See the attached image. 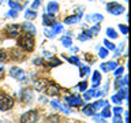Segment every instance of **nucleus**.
I'll use <instances>...</instances> for the list:
<instances>
[{
	"label": "nucleus",
	"instance_id": "nucleus-1",
	"mask_svg": "<svg viewBox=\"0 0 131 123\" xmlns=\"http://www.w3.org/2000/svg\"><path fill=\"white\" fill-rule=\"evenodd\" d=\"M18 45L27 52L33 51V49H34V37H33V34L25 32V34L18 40Z\"/></svg>",
	"mask_w": 131,
	"mask_h": 123
},
{
	"label": "nucleus",
	"instance_id": "nucleus-2",
	"mask_svg": "<svg viewBox=\"0 0 131 123\" xmlns=\"http://www.w3.org/2000/svg\"><path fill=\"white\" fill-rule=\"evenodd\" d=\"M14 105V98L0 92V111H8Z\"/></svg>",
	"mask_w": 131,
	"mask_h": 123
},
{
	"label": "nucleus",
	"instance_id": "nucleus-3",
	"mask_svg": "<svg viewBox=\"0 0 131 123\" xmlns=\"http://www.w3.org/2000/svg\"><path fill=\"white\" fill-rule=\"evenodd\" d=\"M37 120H38V114L34 109L27 111L20 116V123H36Z\"/></svg>",
	"mask_w": 131,
	"mask_h": 123
},
{
	"label": "nucleus",
	"instance_id": "nucleus-4",
	"mask_svg": "<svg viewBox=\"0 0 131 123\" xmlns=\"http://www.w3.org/2000/svg\"><path fill=\"white\" fill-rule=\"evenodd\" d=\"M106 10H108V12L112 14V15H120L126 11L124 7L120 6V4L116 3V2H111V3L106 4Z\"/></svg>",
	"mask_w": 131,
	"mask_h": 123
},
{
	"label": "nucleus",
	"instance_id": "nucleus-5",
	"mask_svg": "<svg viewBox=\"0 0 131 123\" xmlns=\"http://www.w3.org/2000/svg\"><path fill=\"white\" fill-rule=\"evenodd\" d=\"M7 32H8V36L10 37H18L22 33V26L16 25V23H12L7 27Z\"/></svg>",
	"mask_w": 131,
	"mask_h": 123
},
{
	"label": "nucleus",
	"instance_id": "nucleus-6",
	"mask_svg": "<svg viewBox=\"0 0 131 123\" xmlns=\"http://www.w3.org/2000/svg\"><path fill=\"white\" fill-rule=\"evenodd\" d=\"M64 102H67L71 107H79V105H82V98L78 96H66Z\"/></svg>",
	"mask_w": 131,
	"mask_h": 123
},
{
	"label": "nucleus",
	"instance_id": "nucleus-7",
	"mask_svg": "<svg viewBox=\"0 0 131 123\" xmlns=\"http://www.w3.org/2000/svg\"><path fill=\"white\" fill-rule=\"evenodd\" d=\"M20 97H22V100L25 102H30L33 98H34V92H33V89H30V88H25L22 90V93H20Z\"/></svg>",
	"mask_w": 131,
	"mask_h": 123
},
{
	"label": "nucleus",
	"instance_id": "nucleus-8",
	"mask_svg": "<svg viewBox=\"0 0 131 123\" xmlns=\"http://www.w3.org/2000/svg\"><path fill=\"white\" fill-rule=\"evenodd\" d=\"M10 75L11 77H14L15 79H18V81H22L25 79V71H22V68H19V67H12L10 70Z\"/></svg>",
	"mask_w": 131,
	"mask_h": 123
},
{
	"label": "nucleus",
	"instance_id": "nucleus-9",
	"mask_svg": "<svg viewBox=\"0 0 131 123\" xmlns=\"http://www.w3.org/2000/svg\"><path fill=\"white\" fill-rule=\"evenodd\" d=\"M55 23H56L55 15L44 14V16H42V25H45V26H52V25H55Z\"/></svg>",
	"mask_w": 131,
	"mask_h": 123
},
{
	"label": "nucleus",
	"instance_id": "nucleus-10",
	"mask_svg": "<svg viewBox=\"0 0 131 123\" xmlns=\"http://www.w3.org/2000/svg\"><path fill=\"white\" fill-rule=\"evenodd\" d=\"M47 14H51V15H55L57 11H59V4L56 2H49L48 6H47Z\"/></svg>",
	"mask_w": 131,
	"mask_h": 123
},
{
	"label": "nucleus",
	"instance_id": "nucleus-11",
	"mask_svg": "<svg viewBox=\"0 0 131 123\" xmlns=\"http://www.w3.org/2000/svg\"><path fill=\"white\" fill-rule=\"evenodd\" d=\"M117 66H119V64L116 63V61H109V63H102L100 67H101L102 71H113V70L116 68Z\"/></svg>",
	"mask_w": 131,
	"mask_h": 123
},
{
	"label": "nucleus",
	"instance_id": "nucleus-12",
	"mask_svg": "<svg viewBox=\"0 0 131 123\" xmlns=\"http://www.w3.org/2000/svg\"><path fill=\"white\" fill-rule=\"evenodd\" d=\"M22 30H25L26 33H30V34L34 36V33L37 32V29L34 27V25L30 23V22H23V25H22Z\"/></svg>",
	"mask_w": 131,
	"mask_h": 123
},
{
	"label": "nucleus",
	"instance_id": "nucleus-13",
	"mask_svg": "<svg viewBox=\"0 0 131 123\" xmlns=\"http://www.w3.org/2000/svg\"><path fill=\"white\" fill-rule=\"evenodd\" d=\"M59 92H60V89L57 88L56 85H49L47 88V94L48 96H57Z\"/></svg>",
	"mask_w": 131,
	"mask_h": 123
},
{
	"label": "nucleus",
	"instance_id": "nucleus-14",
	"mask_svg": "<svg viewBox=\"0 0 131 123\" xmlns=\"http://www.w3.org/2000/svg\"><path fill=\"white\" fill-rule=\"evenodd\" d=\"M92 81H93V84H94L92 89H97V86L100 85V82H101V74L98 73V71H94V73H93Z\"/></svg>",
	"mask_w": 131,
	"mask_h": 123
},
{
	"label": "nucleus",
	"instance_id": "nucleus-15",
	"mask_svg": "<svg viewBox=\"0 0 131 123\" xmlns=\"http://www.w3.org/2000/svg\"><path fill=\"white\" fill-rule=\"evenodd\" d=\"M111 109H112V108L109 107V104H106L105 107H102V111H101V114H100V115H101L102 118L108 119V118L112 116V111H111Z\"/></svg>",
	"mask_w": 131,
	"mask_h": 123
},
{
	"label": "nucleus",
	"instance_id": "nucleus-16",
	"mask_svg": "<svg viewBox=\"0 0 131 123\" xmlns=\"http://www.w3.org/2000/svg\"><path fill=\"white\" fill-rule=\"evenodd\" d=\"M83 114H85V115H88V116H93V115L96 114V109H94L93 104L85 105V107H83Z\"/></svg>",
	"mask_w": 131,
	"mask_h": 123
},
{
	"label": "nucleus",
	"instance_id": "nucleus-17",
	"mask_svg": "<svg viewBox=\"0 0 131 123\" xmlns=\"http://www.w3.org/2000/svg\"><path fill=\"white\" fill-rule=\"evenodd\" d=\"M51 105H52V107H55V108H57V109H60V111H63V112H66V114H70V109H68V108H66V107H63V105H60V102H59V101H56V100L51 101Z\"/></svg>",
	"mask_w": 131,
	"mask_h": 123
},
{
	"label": "nucleus",
	"instance_id": "nucleus-18",
	"mask_svg": "<svg viewBox=\"0 0 131 123\" xmlns=\"http://www.w3.org/2000/svg\"><path fill=\"white\" fill-rule=\"evenodd\" d=\"M127 82H128V78H127L126 75L120 79V77H117V79H116V88H123V86H127Z\"/></svg>",
	"mask_w": 131,
	"mask_h": 123
},
{
	"label": "nucleus",
	"instance_id": "nucleus-19",
	"mask_svg": "<svg viewBox=\"0 0 131 123\" xmlns=\"http://www.w3.org/2000/svg\"><path fill=\"white\" fill-rule=\"evenodd\" d=\"M78 20H79V16L78 15H71V16H67V18L64 19V23L66 25H72V23H77Z\"/></svg>",
	"mask_w": 131,
	"mask_h": 123
},
{
	"label": "nucleus",
	"instance_id": "nucleus-20",
	"mask_svg": "<svg viewBox=\"0 0 131 123\" xmlns=\"http://www.w3.org/2000/svg\"><path fill=\"white\" fill-rule=\"evenodd\" d=\"M11 57L15 59V60H20V59H23V55H22V52H20L19 49H12L11 51Z\"/></svg>",
	"mask_w": 131,
	"mask_h": 123
},
{
	"label": "nucleus",
	"instance_id": "nucleus-21",
	"mask_svg": "<svg viewBox=\"0 0 131 123\" xmlns=\"http://www.w3.org/2000/svg\"><path fill=\"white\" fill-rule=\"evenodd\" d=\"M117 96L122 98V100H127L128 94H127V86H123V88H119V93Z\"/></svg>",
	"mask_w": 131,
	"mask_h": 123
},
{
	"label": "nucleus",
	"instance_id": "nucleus-22",
	"mask_svg": "<svg viewBox=\"0 0 131 123\" xmlns=\"http://www.w3.org/2000/svg\"><path fill=\"white\" fill-rule=\"evenodd\" d=\"M61 44H63L66 48H70V47H71V44H72L71 37H70V36H63V37H61Z\"/></svg>",
	"mask_w": 131,
	"mask_h": 123
},
{
	"label": "nucleus",
	"instance_id": "nucleus-23",
	"mask_svg": "<svg viewBox=\"0 0 131 123\" xmlns=\"http://www.w3.org/2000/svg\"><path fill=\"white\" fill-rule=\"evenodd\" d=\"M106 104H108V101H106V100H100V101L93 102V107H94V109H96V112H97L98 109H101L102 107H105Z\"/></svg>",
	"mask_w": 131,
	"mask_h": 123
},
{
	"label": "nucleus",
	"instance_id": "nucleus-24",
	"mask_svg": "<svg viewBox=\"0 0 131 123\" xmlns=\"http://www.w3.org/2000/svg\"><path fill=\"white\" fill-rule=\"evenodd\" d=\"M45 86H47V82H45V79H38L34 82V88L36 90H42Z\"/></svg>",
	"mask_w": 131,
	"mask_h": 123
},
{
	"label": "nucleus",
	"instance_id": "nucleus-25",
	"mask_svg": "<svg viewBox=\"0 0 131 123\" xmlns=\"http://www.w3.org/2000/svg\"><path fill=\"white\" fill-rule=\"evenodd\" d=\"M25 16H26V19H36L37 18V12L34 10H26L25 11Z\"/></svg>",
	"mask_w": 131,
	"mask_h": 123
},
{
	"label": "nucleus",
	"instance_id": "nucleus-26",
	"mask_svg": "<svg viewBox=\"0 0 131 123\" xmlns=\"http://www.w3.org/2000/svg\"><path fill=\"white\" fill-rule=\"evenodd\" d=\"M92 38V34L89 33V30L88 32H82L79 36H78V40H81V41H86V40H90Z\"/></svg>",
	"mask_w": 131,
	"mask_h": 123
},
{
	"label": "nucleus",
	"instance_id": "nucleus-27",
	"mask_svg": "<svg viewBox=\"0 0 131 123\" xmlns=\"http://www.w3.org/2000/svg\"><path fill=\"white\" fill-rule=\"evenodd\" d=\"M61 30H63V25L61 23H55V25H52V33L53 34H57V33H60Z\"/></svg>",
	"mask_w": 131,
	"mask_h": 123
},
{
	"label": "nucleus",
	"instance_id": "nucleus-28",
	"mask_svg": "<svg viewBox=\"0 0 131 123\" xmlns=\"http://www.w3.org/2000/svg\"><path fill=\"white\" fill-rule=\"evenodd\" d=\"M8 6L11 7V10H15V11H20V10H22V6L18 4V3H15L14 0H10V2H8Z\"/></svg>",
	"mask_w": 131,
	"mask_h": 123
},
{
	"label": "nucleus",
	"instance_id": "nucleus-29",
	"mask_svg": "<svg viewBox=\"0 0 131 123\" xmlns=\"http://www.w3.org/2000/svg\"><path fill=\"white\" fill-rule=\"evenodd\" d=\"M104 19V16H102L101 14H93L92 16H90V20H92V22H94L96 25H98V22H100V20H102Z\"/></svg>",
	"mask_w": 131,
	"mask_h": 123
},
{
	"label": "nucleus",
	"instance_id": "nucleus-30",
	"mask_svg": "<svg viewBox=\"0 0 131 123\" xmlns=\"http://www.w3.org/2000/svg\"><path fill=\"white\" fill-rule=\"evenodd\" d=\"M106 36L109 37V38H117V33L115 32V29H112V27H108L106 29Z\"/></svg>",
	"mask_w": 131,
	"mask_h": 123
},
{
	"label": "nucleus",
	"instance_id": "nucleus-31",
	"mask_svg": "<svg viewBox=\"0 0 131 123\" xmlns=\"http://www.w3.org/2000/svg\"><path fill=\"white\" fill-rule=\"evenodd\" d=\"M48 66H51V67H55V66H60V60L56 59V57L51 56L49 57V61H48Z\"/></svg>",
	"mask_w": 131,
	"mask_h": 123
},
{
	"label": "nucleus",
	"instance_id": "nucleus-32",
	"mask_svg": "<svg viewBox=\"0 0 131 123\" xmlns=\"http://www.w3.org/2000/svg\"><path fill=\"white\" fill-rule=\"evenodd\" d=\"M79 67H81V77H85L86 74H89V73H90L89 66H83V64H81V63H79Z\"/></svg>",
	"mask_w": 131,
	"mask_h": 123
},
{
	"label": "nucleus",
	"instance_id": "nucleus-33",
	"mask_svg": "<svg viewBox=\"0 0 131 123\" xmlns=\"http://www.w3.org/2000/svg\"><path fill=\"white\" fill-rule=\"evenodd\" d=\"M94 90H96V89H89V90H86L85 94H83V98H85V100H90L92 97H94Z\"/></svg>",
	"mask_w": 131,
	"mask_h": 123
},
{
	"label": "nucleus",
	"instance_id": "nucleus-34",
	"mask_svg": "<svg viewBox=\"0 0 131 123\" xmlns=\"http://www.w3.org/2000/svg\"><path fill=\"white\" fill-rule=\"evenodd\" d=\"M104 44H105V48L108 49V51H115V49H116L115 44H113V43H111L109 40H104Z\"/></svg>",
	"mask_w": 131,
	"mask_h": 123
},
{
	"label": "nucleus",
	"instance_id": "nucleus-35",
	"mask_svg": "<svg viewBox=\"0 0 131 123\" xmlns=\"http://www.w3.org/2000/svg\"><path fill=\"white\" fill-rule=\"evenodd\" d=\"M98 56H100L101 59H105V57L108 56V49L106 48H100L98 49Z\"/></svg>",
	"mask_w": 131,
	"mask_h": 123
},
{
	"label": "nucleus",
	"instance_id": "nucleus-36",
	"mask_svg": "<svg viewBox=\"0 0 131 123\" xmlns=\"http://www.w3.org/2000/svg\"><path fill=\"white\" fill-rule=\"evenodd\" d=\"M89 33L92 36H97L98 33H100V25H96V26H93L92 29H89Z\"/></svg>",
	"mask_w": 131,
	"mask_h": 123
},
{
	"label": "nucleus",
	"instance_id": "nucleus-37",
	"mask_svg": "<svg viewBox=\"0 0 131 123\" xmlns=\"http://www.w3.org/2000/svg\"><path fill=\"white\" fill-rule=\"evenodd\" d=\"M119 30H120L122 34H128V26L127 25H119Z\"/></svg>",
	"mask_w": 131,
	"mask_h": 123
},
{
	"label": "nucleus",
	"instance_id": "nucleus-38",
	"mask_svg": "<svg viewBox=\"0 0 131 123\" xmlns=\"http://www.w3.org/2000/svg\"><path fill=\"white\" fill-rule=\"evenodd\" d=\"M93 116H94V120H96V123H106L105 118H102L101 115H97V114H94Z\"/></svg>",
	"mask_w": 131,
	"mask_h": 123
},
{
	"label": "nucleus",
	"instance_id": "nucleus-39",
	"mask_svg": "<svg viewBox=\"0 0 131 123\" xmlns=\"http://www.w3.org/2000/svg\"><path fill=\"white\" fill-rule=\"evenodd\" d=\"M113 114H115V116H120V115L123 114V108H122V107H116V108H113Z\"/></svg>",
	"mask_w": 131,
	"mask_h": 123
},
{
	"label": "nucleus",
	"instance_id": "nucleus-40",
	"mask_svg": "<svg viewBox=\"0 0 131 123\" xmlns=\"http://www.w3.org/2000/svg\"><path fill=\"white\" fill-rule=\"evenodd\" d=\"M86 88H88V82H85V81H83V82H81V84L78 85V89H79L81 92H85Z\"/></svg>",
	"mask_w": 131,
	"mask_h": 123
},
{
	"label": "nucleus",
	"instance_id": "nucleus-41",
	"mask_svg": "<svg viewBox=\"0 0 131 123\" xmlns=\"http://www.w3.org/2000/svg\"><path fill=\"white\" fill-rule=\"evenodd\" d=\"M115 70H116V71H115V75H116V77H120L122 74H123V71H124V67H122V66H120V67H116Z\"/></svg>",
	"mask_w": 131,
	"mask_h": 123
},
{
	"label": "nucleus",
	"instance_id": "nucleus-42",
	"mask_svg": "<svg viewBox=\"0 0 131 123\" xmlns=\"http://www.w3.org/2000/svg\"><path fill=\"white\" fill-rule=\"evenodd\" d=\"M123 48H124V44H120L119 45V48L117 49H115V56H120V53L123 51Z\"/></svg>",
	"mask_w": 131,
	"mask_h": 123
},
{
	"label": "nucleus",
	"instance_id": "nucleus-43",
	"mask_svg": "<svg viewBox=\"0 0 131 123\" xmlns=\"http://www.w3.org/2000/svg\"><path fill=\"white\" fill-rule=\"evenodd\" d=\"M68 61H71V63H74V64H79V59H78L77 56H70L68 57Z\"/></svg>",
	"mask_w": 131,
	"mask_h": 123
},
{
	"label": "nucleus",
	"instance_id": "nucleus-44",
	"mask_svg": "<svg viewBox=\"0 0 131 123\" xmlns=\"http://www.w3.org/2000/svg\"><path fill=\"white\" fill-rule=\"evenodd\" d=\"M40 4H41V0H34L31 4V10H37V8L40 7Z\"/></svg>",
	"mask_w": 131,
	"mask_h": 123
},
{
	"label": "nucleus",
	"instance_id": "nucleus-45",
	"mask_svg": "<svg viewBox=\"0 0 131 123\" xmlns=\"http://www.w3.org/2000/svg\"><path fill=\"white\" fill-rule=\"evenodd\" d=\"M44 34L47 36L48 38H53V37H55V34L52 33V30H48V29H45V30H44Z\"/></svg>",
	"mask_w": 131,
	"mask_h": 123
},
{
	"label": "nucleus",
	"instance_id": "nucleus-46",
	"mask_svg": "<svg viewBox=\"0 0 131 123\" xmlns=\"http://www.w3.org/2000/svg\"><path fill=\"white\" fill-rule=\"evenodd\" d=\"M7 60V53L6 51H0V61H6Z\"/></svg>",
	"mask_w": 131,
	"mask_h": 123
},
{
	"label": "nucleus",
	"instance_id": "nucleus-47",
	"mask_svg": "<svg viewBox=\"0 0 131 123\" xmlns=\"http://www.w3.org/2000/svg\"><path fill=\"white\" fill-rule=\"evenodd\" d=\"M112 101L115 102V104H120L122 102V98L117 96V94H115V96H112Z\"/></svg>",
	"mask_w": 131,
	"mask_h": 123
},
{
	"label": "nucleus",
	"instance_id": "nucleus-48",
	"mask_svg": "<svg viewBox=\"0 0 131 123\" xmlns=\"http://www.w3.org/2000/svg\"><path fill=\"white\" fill-rule=\"evenodd\" d=\"M16 15H18V12L14 11V10H11L10 12H7V16H11V18H16Z\"/></svg>",
	"mask_w": 131,
	"mask_h": 123
},
{
	"label": "nucleus",
	"instance_id": "nucleus-49",
	"mask_svg": "<svg viewBox=\"0 0 131 123\" xmlns=\"http://www.w3.org/2000/svg\"><path fill=\"white\" fill-rule=\"evenodd\" d=\"M112 122H113V123H123V120H122L120 116H115V119H113Z\"/></svg>",
	"mask_w": 131,
	"mask_h": 123
},
{
	"label": "nucleus",
	"instance_id": "nucleus-50",
	"mask_svg": "<svg viewBox=\"0 0 131 123\" xmlns=\"http://www.w3.org/2000/svg\"><path fill=\"white\" fill-rule=\"evenodd\" d=\"M102 94H104V92H100V90H98V92H96V90H94V96H96V97H101Z\"/></svg>",
	"mask_w": 131,
	"mask_h": 123
},
{
	"label": "nucleus",
	"instance_id": "nucleus-51",
	"mask_svg": "<svg viewBox=\"0 0 131 123\" xmlns=\"http://www.w3.org/2000/svg\"><path fill=\"white\" fill-rule=\"evenodd\" d=\"M3 73H4L3 67H0V79H2V78H3Z\"/></svg>",
	"mask_w": 131,
	"mask_h": 123
},
{
	"label": "nucleus",
	"instance_id": "nucleus-52",
	"mask_svg": "<svg viewBox=\"0 0 131 123\" xmlns=\"http://www.w3.org/2000/svg\"><path fill=\"white\" fill-rule=\"evenodd\" d=\"M71 51H72V52H77V51H78V48H77V47H72V48H71Z\"/></svg>",
	"mask_w": 131,
	"mask_h": 123
},
{
	"label": "nucleus",
	"instance_id": "nucleus-53",
	"mask_svg": "<svg viewBox=\"0 0 131 123\" xmlns=\"http://www.w3.org/2000/svg\"><path fill=\"white\" fill-rule=\"evenodd\" d=\"M0 4H2V0H0Z\"/></svg>",
	"mask_w": 131,
	"mask_h": 123
},
{
	"label": "nucleus",
	"instance_id": "nucleus-54",
	"mask_svg": "<svg viewBox=\"0 0 131 123\" xmlns=\"http://www.w3.org/2000/svg\"><path fill=\"white\" fill-rule=\"evenodd\" d=\"M0 44H2V40H0Z\"/></svg>",
	"mask_w": 131,
	"mask_h": 123
},
{
	"label": "nucleus",
	"instance_id": "nucleus-55",
	"mask_svg": "<svg viewBox=\"0 0 131 123\" xmlns=\"http://www.w3.org/2000/svg\"><path fill=\"white\" fill-rule=\"evenodd\" d=\"M18 2H20V0H18Z\"/></svg>",
	"mask_w": 131,
	"mask_h": 123
}]
</instances>
